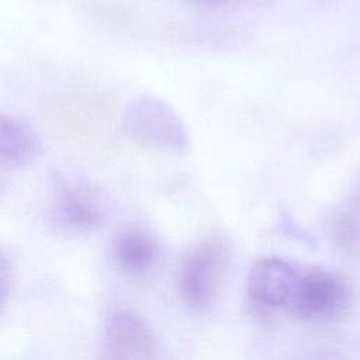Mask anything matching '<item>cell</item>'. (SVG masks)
<instances>
[{"label":"cell","mask_w":360,"mask_h":360,"mask_svg":"<svg viewBox=\"0 0 360 360\" xmlns=\"http://www.w3.org/2000/svg\"><path fill=\"white\" fill-rule=\"evenodd\" d=\"M295 270L280 257H262L253 263L248 276V292L253 302L280 307L290 302L298 283Z\"/></svg>","instance_id":"cell-6"},{"label":"cell","mask_w":360,"mask_h":360,"mask_svg":"<svg viewBox=\"0 0 360 360\" xmlns=\"http://www.w3.org/2000/svg\"><path fill=\"white\" fill-rule=\"evenodd\" d=\"M333 239L339 246L345 249H350L359 243L360 212L352 205L343 210L336 218L333 225Z\"/></svg>","instance_id":"cell-9"},{"label":"cell","mask_w":360,"mask_h":360,"mask_svg":"<svg viewBox=\"0 0 360 360\" xmlns=\"http://www.w3.org/2000/svg\"><path fill=\"white\" fill-rule=\"evenodd\" d=\"M11 284V267L7 256L0 249V312L7 302Z\"/></svg>","instance_id":"cell-11"},{"label":"cell","mask_w":360,"mask_h":360,"mask_svg":"<svg viewBox=\"0 0 360 360\" xmlns=\"http://www.w3.org/2000/svg\"><path fill=\"white\" fill-rule=\"evenodd\" d=\"M121 131L134 143L156 150L187 153L190 136L176 110L163 98L141 94L132 98L121 117Z\"/></svg>","instance_id":"cell-1"},{"label":"cell","mask_w":360,"mask_h":360,"mask_svg":"<svg viewBox=\"0 0 360 360\" xmlns=\"http://www.w3.org/2000/svg\"><path fill=\"white\" fill-rule=\"evenodd\" d=\"M103 360H156V342L149 325L135 312L118 311L105 323Z\"/></svg>","instance_id":"cell-5"},{"label":"cell","mask_w":360,"mask_h":360,"mask_svg":"<svg viewBox=\"0 0 360 360\" xmlns=\"http://www.w3.org/2000/svg\"><path fill=\"white\" fill-rule=\"evenodd\" d=\"M41 153V141L22 120L0 112V166L22 167Z\"/></svg>","instance_id":"cell-8"},{"label":"cell","mask_w":360,"mask_h":360,"mask_svg":"<svg viewBox=\"0 0 360 360\" xmlns=\"http://www.w3.org/2000/svg\"><path fill=\"white\" fill-rule=\"evenodd\" d=\"M228 263V242L218 235L207 238L187 255L180 273V291L193 311L202 312L214 302Z\"/></svg>","instance_id":"cell-3"},{"label":"cell","mask_w":360,"mask_h":360,"mask_svg":"<svg viewBox=\"0 0 360 360\" xmlns=\"http://www.w3.org/2000/svg\"><path fill=\"white\" fill-rule=\"evenodd\" d=\"M352 302V285L335 273L319 270L298 278L288 305L302 318L325 321L346 314Z\"/></svg>","instance_id":"cell-4"},{"label":"cell","mask_w":360,"mask_h":360,"mask_svg":"<svg viewBox=\"0 0 360 360\" xmlns=\"http://www.w3.org/2000/svg\"><path fill=\"white\" fill-rule=\"evenodd\" d=\"M114 263L128 274L149 271L158 259L153 232L139 224H127L115 231L110 245Z\"/></svg>","instance_id":"cell-7"},{"label":"cell","mask_w":360,"mask_h":360,"mask_svg":"<svg viewBox=\"0 0 360 360\" xmlns=\"http://www.w3.org/2000/svg\"><path fill=\"white\" fill-rule=\"evenodd\" d=\"M52 222L70 233L97 229L108 215V201L100 187L83 177L56 173L51 184Z\"/></svg>","instance_id":"cell-2"},{"label":"cell","mask_w":360,"mask_h":360,"mask_svg":"<svg viewBox=\"0 0 360 360\" xmlns=\"http://www.w3.org/2000/svg\"><path fill=\"white\" fill-rule=\"evenodd\" d=\"M200 7L224 8V7H264L273 4L274 0H186Z\"/></svg>","instance_id":"cell-10"}]
</instances>
